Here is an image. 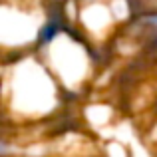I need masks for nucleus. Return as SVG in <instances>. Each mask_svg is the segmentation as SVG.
Returning a JSON list of instances; mask_svg holds the SVG:
<instances>
[{"mask_svg":"<svg viewBox=\"0 0 157 157\" xmlns=\"http://www.w3.org/2000/svg\"><path fill=\"white\" fill-rule=\"evenodd\" d=\"M14 96V107L26 115H46L56 109V76L42 60H22L14 64V78L6 74L4 96Z\"/></svg>","mask_w":157,"mask_h":157,"instance_id":"1","label":"nucleus"},{"mask_svg":"<svg viewBox=\"0 0 157 157\" xmlns=\"http://www.w3.org/2000/svg\"><path fill=\"white\" fill-rule=\"evenodd\" d=\"M135 28L145 40L157 44V10H147L135 18Z\"/></svg>","mask_w":157,"mask_h":157,"instance_id":"2","label":"nucleus"}]
</instances>
